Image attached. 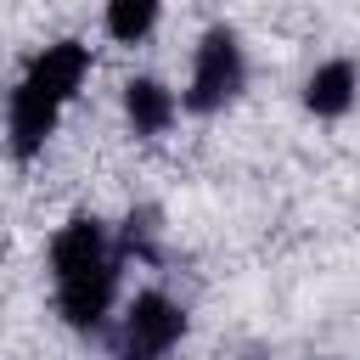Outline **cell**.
<instances>
[{"instance_id": "cell-4", "label": "cell", "mask_w": 360, "mask_h": 360, "mask_svg": "<svg viewBox=\"0 0 360 360\" xmlns=\"http://www.w3.org/2000/svg\"><path fill=\"white\" fill-rule=\"evenodd\" d=\"M84 68H90V51H84L79 39H62V45H45V51L34 56V68H28V79H22V84H34V90H45V96L68 101V96L79 90Z\"/></svg>"}, {"instance_id": "cell-5", "label": "cell", "mask_w": 360, "mask_h": 360, "mask_svg": "<svg viewBox=\"0 0 360 360\" xmlns=\"http://www.w3.org/2000/svg\"><path fill=\"white\" fill-rule=\"evenodd\" d=\"M56 96H45V90H34V84H17L11 90V152L17 158H34L39 146H45V135H51V124H56Z\"/></svg>"}, {"instance_id": "cell-7", "label": "cell", "mask_w": 360, "mask_h": 360, "mask_svg": "<svg viewBox=\"0 0 360 360\" xmlns=\"http://www.w3.org/2000/svg\"><path fill=\"white\" fill-rule=\"evenodd\" d=\"M124 112H129L135 135H163L169 118H174V96L158 79H129L124 84Z\"/></svg>"}, {"instance_id": "cell-8", "label": "cell", "mask_w": 360, "mask_h": 360, "mask_svg": "<svg viewBox=\"0 0 360 360\" xmlns=\"http://www.w3.org/2000/svg\"><path fill=\"white\" fill-rule=\"evenodd\" d=\"M304 101H309V112L338 118V112L354 101V68H349V62H326V68H315V79L304 84Z\"/></svg>"}, {"instance_id": "cell-6", "label": "cell", "mask_w": 360, "mask_h": 360, "mask_svg": "<svg viewBox=\"0 0 360 360\" xmlns=\"http://www.w3.org/2000/svg\"><path fill=\"white\" fill-rule=\"evenodd\" d=\"M96 264H107L101 225H96V219H73V225H62L56 242H51V270H56V281H62V276H79V270H96Z\"/></svg>"}, {"instance_id": "cell-9", "label": "cell", "mask_w": 360, "mask_h": 360, "mask_svg": "<svg viewBox=\"0 0 360 360\" xmlns=\"http://www.w3.org/2000/svg\"><path fill=\"white\" fill-rule=\"evenodd\" d=\"M158 22V0H107V34L135 45L146 28Z\"/></svg>"}, {"instance_id": "cell-2", "label": "cell", "mask_w": 360, "mask_h": 360, "mask_svg": "<svg viewBox=\"0 0 360 360\" xmlns=\"http://www.w3.org/2000/svg\"><path fill=\"white\" fill-rule=\"evenodd\" d=\"M186 332V315L180 304H169L163 292H141L129 304V321H124V354L118 360H158L163 349H174Z\"/></svg>"}, {"instance_id": "cell-3", "label": "cell", "mask_w": 360, "mask_h": 360, "mask_svg": "<svg viewBox=\"0 0 360 360\" xmlns=\"http://www.w3.org/2000/svg\"><path fill=\"white\" fill-rule=\"evenodd\" d=\"M112 264H96V270H79V276H62L56 281V304L68 315V326H96L107 315V298H112Z\"/></svg>"}, {"instance_id": "cell-1", "label": "cell", "mask_w": 360, "mask_h": 360, "mask_svg": "<svg viewBox=\"0 0 360 360\" xmlns=\"http://www.w3.org/2000/svg\"><path fill=\"white\" fill-rule=\"evenodd\" d=\"M236 90H242V45H236L231 28H208L202 45H197V68H191L186 107L214 112V107H225Z\"/></svg>"}]
</instances>
